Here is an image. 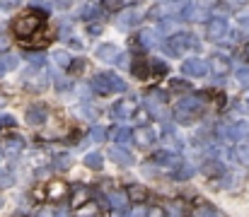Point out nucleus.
Instances as JSON below:
<instances>
[{"label":"nucleus","instance_id":"nucleus-1","mask_svg":"<svg viewBox=\"0 0 249 217\" xmlns=\"http://www.w3.org/2000/svg\"><path fill=\"white\" fill-rule=\"evenodd\" d=\"M41 29V17L39 15H34V12H24V15H19L15 22H12V32L24 41L29 34H36Z\"/></svg>","mask_w":249,"mask_h":217},{"label":"nucleus","instance_id":"nucleus-2","mask_svg":"<svg viewBox=\"0 0 249 217\" xmlns=\"http://www.w3.org/2000/svg\"><path fill=\"white\" fill-rule=\"evenodd\" d=\"M39 200H51V203H61L66 196H68V186L63 184V181H51V184H46V186H41V188H36V193H34Z\"/></svg>","mask_w":249,"mask_h":217},{"label":"nucleus","instance_id":"nucleus-3","mask_svg":"<svg viewBox=\"0 0 249 217\" xmlns=\"http://www.w3.org/2000/svg\"><path fill=\"white\" fill-rule=\"evenodd\" d=\"M10 184H12V174L0 169V186H10Z\"/></svg>","mask_w":249,"mask_h":217},{"label":"nucleus","instance_id":"nucleus-4","mask_svg":"<svg viewBox=\"0 0 249 217\" xmlns=\"http://www.w3.org/2000/svg\"><path fill=\"white\" fill-rule=\"evenodd\" d=\"M7 46H10V39L5 34H0V51H7Z\"/></svg>","mask_w":249,"mask_h":217},{"label":"nucleus","instance_id":"nucleus-5","mask_svg":"<svg viewBox=\"0 0 249 217\" xmlns=\"http://www.w3.org/2000/svg\"><path fill=\"white\" fill-rule=\"evenodd\" d=\"M0 75H5V63H0Z\"/></svg>","mask_w":249,"mask_h":217}]
</instances>
